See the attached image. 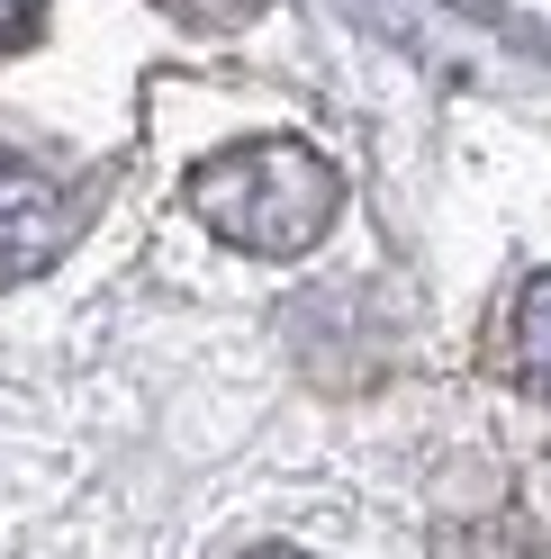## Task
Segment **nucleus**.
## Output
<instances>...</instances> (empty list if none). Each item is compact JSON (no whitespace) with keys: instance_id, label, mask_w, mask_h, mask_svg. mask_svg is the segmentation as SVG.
Masks as SVG:
<instances>
[{"instance_id":"2","label":"nucleus","mask_w":551,"mask_h":559,"mask_svg":"<svg viewBox=\"0 0 551 559\" xmlns=\"http://www.w3.org/2000/svg\"><path fill=\"white\" fill-rule=\"evenodd\" d=\"M91 217H99V171L91 163H63L55 145L0 135V289L63 262Z\"/></svg>"},{"instance_id":"4","label":"nucleus","mask_w":551,"mask_h":559,"mask_svg":"<svg viewBox=\"0 0 551 559\" xmlns=\"http://www.w3.org/2000/svg\"><path fill=\"white\" fill-rule=\"evenodd\" d=\"M163 10H172V19H190V27H245L262 0H163Z\"/></svg>"},{"instance_id":"6","label":"nucleus","mask_w":551,"mask_h":559,"mask_svg":"<svg viewBox=\"0 0 551 559\" xmlns=\"http://www.w3.org/2000/svg\"><path fill=\"white\" fill-rule=\"evenodd\" d=\"M245 559H307V550H245Z\"/></svg>"},{"instance_id":"5","label":"nucleus","mask_w":551,"mask_h":559,"mask_svg":"<svg viewBox=\"0 0 551 559\" xmlns=\"http://www.w3.org/2000/svg\"><path fill=\"white\" fill-rule=\"evenodd\" d=\"M37 19H46V0H0V55L37 37Z\"/></svg>"},{"instance_id":"3","label":"nucleus","mask_w":551,"mask_h":559,"mask_svg":"<svg viewBox=\"0 0 551 559\" xmlns=\"http://www.w3.org/2000/svg\"><path fill=\"white\" fill-rule=\"evenodd\" d=\"M506 379L551 406V271H534L506 307Z\"/></svg>"},{"instance_id":"1","label":"nucleus","mask_w":551,"mask_h":559,"mask_svg":"<svg viewBox=\"0 0 551 559\" xmlns=\"http://www.w3.org/2000/svg\"><path fill=\"white\" fill-rule=\"evenodd\" d=\"M181 199L218 243H235V253L298 262V253H317V235L335 226L343 181H335V163L317 145H298V135H254V145L209 154Z\"/></svg>"}]
</instances>
